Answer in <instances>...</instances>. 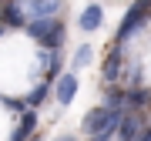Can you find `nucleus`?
Here are the masks:
<instances>
[{
    "label": "nucleus",
    "instance_id": "nucleus-4",
    "mask_svg": "<svg viewBox=\"0 0 151 141\" xmlns=\"http://www.w3.org/2000/svg\"><path fill=\"white\" fill-rule=\"evenodd\" d=\"M17 4L27 14V20H37V17H57L64 0H17Z\"/></svg>",
    "mask_w": 151,
    "mask_h": 141
},
{
    "label": "nucleus",
    "instance_id": "nucleus-16",
    "mask_svg": "<svg viewBox=\"0 0 151 141\" xmlns=\"http://www.w3.org/2000/svg\"><path fill=\"white\" fill-rule=\"evenodd\" d=\"M141 138H148V141H151V128H145V131H141Z\"/></svg>",
    "mask_w": 151,
    "mask_h": 141
},
{
    "label": "nucleus",
    "instance_id": "nucleus-11",
    "mask_svg": "<svg viewBox=\"0 0 151 141\" xmlns=\"http://www.w3.org/2000/svg\"><path fill=\"white\" fill-rule=\"evenodd\" d=\"M47 94H50V87H47V84H37V87L27 94V101H24V104H27V108H40V104L47 101Z\"/></svg>",
    "mask_w": 151,
    "mask_h": 141
},
{
    "label": "nucleus",
    "instance_id": "nucleus-1",
    "mask_svg": "<svg viewBox=\"0 0 151 141\" xmlns=\"http://www.w3.org/2000/svg\"><path fill=\"white\" fill-rule=\"evenodd\" d=\"M121 114H124V108H108V104L91 108L84 114V135H91V138H111V135H118Z\"/></svg>",
    "mask_w": 151,
    "mask_h": 141
},
{
    "label": "nucleus",
    "instance_id": "nucleus-14",
    "mask_svg": "<svg viewBox=\"0 0 151 141\" xmlns=\"http://www.w3.org/2000/svg\"><path fill=\"white\" fill-rule=\"evenodd\" d=\"M145 101H148L145 91H138V87H134V91H128V104H131V108H141Z\"/></svg>",
    "mask_w": 151,
    "mask_h": 141
},
{
    "label": "nucleus",
    "instance_id": "nucleus-9",
    "mask_svg": "<svg viewBox=\"0 0 151 141\" xmlns=\"http://www.w3.org/2000/svg\"><path fill=\"white\" fill-rule=\"evenodd\" d=\"M34 128H37V108H27V111H24V118H20V124H17V131H14V141L27 138Z\"/></svg>",
    "mask_w": 151,
    "mask_h": 141
},
{
    "label": "nucleus",
    "instance_id": "nucleus-2",
    "mask_svg": "<svg viewBox=\"0 0 151 141\" xmlns=\"http://www.w3.org/2000/svg\"><path fill=\"white\" fill-rule=\"evenodd\" d=\"M24 27H27V34L40 44V47H60V40H64V24H60V17H37V20H27Z\"/></svg>",
    "mask_w": 151,
    "mask_h": 141
},
{
    "label": "nucleus",
    "instance_id": "nucleus-13",
    "mask_svg": "<svg viewBox=\"0 0 151 141\" xmlns=\"http://www.w3.org/2000/svg\"><path fill=\"white\" fill-rule=\"evenodd\" d=\"M91 57H94V50H91V44H81L77 47V54H74V70H81L91 64Z\"/></svg>",
    "mask_w": 151,
    "mask_h": 141
},
{
    "label": "nucleus",
    "instance_id": "nucleus-15",
    "mask_svg": "<svg viewBox=\"0 0 151 141\" xmlns=\"http://www.w3.org/2000/svg\"><path fill=\"white\" fill-rule=\"evenodd\" d=\"M4 104H7V108H14V111H20V108H24V101H10V98H4Z\"/></svg>",
    "mask_w": 151,
    "mask_h": 141
},
{
    "label": "nucleus",
    "instance_id": "nucleus-6",
    "mask_svg": "<svg viewBox=\"0 0 151 141\" xmlns=\"http://www.w3.org/2000/svg\"><path fill=\"white\" fill-rule=\"evenodd\" d=\"M141 131H145V121H141L138 108L124 111L121 114V124H118V138H141Z\"/></svg>",
    "mask_w": 151,
    "mask_h": 141
},
{
    "label": "nucleus",
    "instance_id": "nucleus-10",
    "mask_svg": "<svg viewBox=\"0 0 151 141\" xmlns=\"http://www.w3.org/2000/svg\"><path fill=\"white\" fill-rule=\"evenodd\" d=\"M4 24H7V27H24V24H27V14L20 10V4H17V0L4 7Z\"/></svg>",
    "mask_w": 151,
    "mask_h": 141
},
{
    "label": "nucleus",
    "instance_id": "nucleus-3",
    "mask_svg": "<svg viewBox=\"0 0 151 141\" xmlns=\"http://www.w3.org/2000/svg\"><path fill=\"white\" fill-rule=\"evenodd\" d=\"M148 14H151V0H138V4H131V10L124 14V20H121L118 37H114V40L124 44L134 30H141V27H145V20H148Z\"/></svg>",
    "mask_w": 151,
    "mask_h": 141
},
{
    "label": "nucleus",
    "instance_id": "nucleus-12",
    "mask_svg": "<svg viewBox=\"0 0 151 141\" xmlns=\"http://www.w3.org/2000/svg\"><path fill=\"white\" fill-rule=\"evenodd\" d=\"M104 104H108V108H128V94L118 91V87H108V94H104Z\"/></svg>",
    "mask_w": 151,
    "mask_h": 141
},
{
    "label": "nucleus",
    "instance_id": "nucleus-8",
    "mask_svg": "<svg viewBox=\"0 0 151 141\" xmlns=\"http://www.w3.org/2000/svg\"><path fill=\"white\" fill-rule=\"evenodd\" d=\"M101 24H104V10H101V7H97V4L84 7V14H81V30H87V34H91V30H97V27H101Z\"/></svg>",
    "mask_w": 151,
    "mask_h": 141
},
{
    "label": "nucleus",
    "instance_id": "nucleus-7",
    "mask_svg": "<svg viewBox=\"0 0 151 141\" xmlns=\"http://www.w3.org/2000/svg\"><path fill=\"white\" fill-rule=\"evenodd\" d=\"M118 77H121V44H118V47H111L108 60H104V81L114 84Z\"/></svg>",
    "mask_w": 151,
    "mask_h": 141
},
{
    "label": "nucleus",
    "instance_id": "nucleus-5",
    "mask_svg": "<svg viewBox=\"0 0 151 141\" xmlns=\"http://www.w3.org/2000/svg\"><path fill=\"white\" fill-rule=\"evenodd\" d=\"M74 94H77V74H74V70H67V74L57 77V84H54V98L67 108V104L74 101Z\"/></svg>",
    "mask_w": 151,
    "mask_h": 141
}]
</instances>
